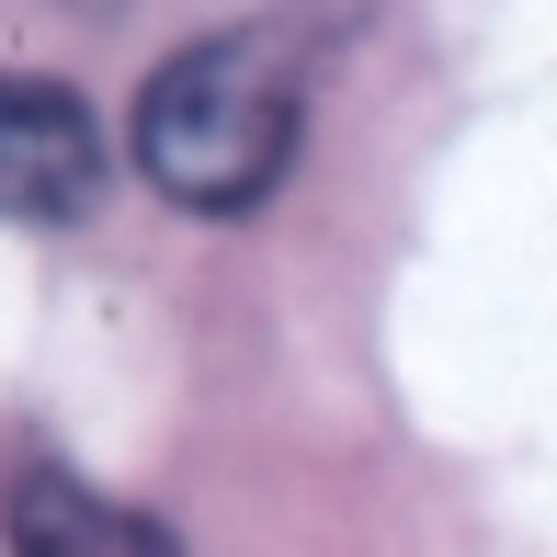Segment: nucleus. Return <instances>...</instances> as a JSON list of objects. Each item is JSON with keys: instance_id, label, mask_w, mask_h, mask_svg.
Here are the masks:
<instances>
[{"instance_id": "f257e3e1", "label": "nucleus", "mask_w": 557, "mask_h": 557, "mask_svg": "<svg viewBox=\"0 0 557 557\" xmlns=\"http://www.w3.org/2000/svg\"><path fill=\"white\" fill-rule=\"evenodd\" d=\"M296 125L308 103H296V58L273 35H194L183 58L148 69L125 137L183 216H250L296 171Z\"/></svg>"}, {"instance_id": "f03ea898", "label": "nucleus", "mask_w": 557, "mask_h": 557, "mask_svg": "<svg viewBox=\"0 0 557 557\" xmlns=\"http://www.w3.org/2000/svg\"><path fill=\"white\" fill-rule=\"evenodd\" d=\"M103 114L69 81H35V69H0V216L12 227H69L103 206Z\"/></svg>"}, {"instance_id": "7ed1b4c3", "label": "nucleus", "mask_w": 557, "mask_h": 557, "mask_svg": "<svg viewBox=\"0 0 557 557\" xmlns=\"http://www.w3.org/2000/svg\"><path fill=\"white\" fill-rule=\"evenodd\" d=\"M0 546L12 557H183L171 523L103 500L69 467H12V490H0Z\"/></svg>"}]
</instances>
